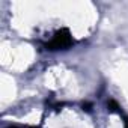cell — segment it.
<instances>
[{"instance_id":"obj_1","label":"cell","mask_w":128,"mask_h":128,"mask_svg":"<svg viewBox=\"0 0 128 128\" xmlns=\"http://www.w3.org/2000/svg\"><path fill=\"white\" fill-rule=\"evenodd\" d=\"M72 44H74V39H72L71 32L68 29H59L57 32H54V35L45 44V47H47V50L57 51V50H66Z\"/></svg>"},{"instance_id":"obj_2","label":"cell","mask_w":128,"mask_h":128,"mask_svg":"<svg viewBox=\"0 0 128 128\" xmlns=\"http://www.w3.org/2000/svg\"><path fill=\"white\" fill-rule=\"evenodd\" d=\"M9 128H30V126H9Z\"/></svg>"},{"instance_id":"obj_3","label":"cell","mask_w":128,"mask_h":128,"mask_svg":"<svg viewBox=\"0 0 128 128\" xmlns=\"http://www.w3.org/2000/svg\"><path fill=\"white\" fill-rule=\"evenodd\" d=\"M125 128H128V119H125Z\"/></svg>"}]
</instances>
